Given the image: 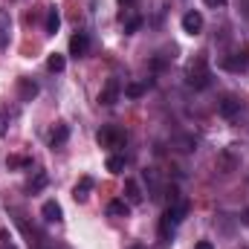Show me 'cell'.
Here are the masks:
<instances>
[{"label":"cell","mask_w":249,"mask_h":249,"mask_svg":"<svg viewBox=\"0 0 249 249\" xmlns=\"http://www.w3.org/2000/svg\"><path fill=\"white\" fill-rule=\"evenodd\" d=\"M186 81L188 87H194V90H203V87H209L212 84V67H209V58L200 53V55H194L186 67Z\"/></svg>","instance_id":"6da1fadb"},{"label":"cell","mask_w":249,"mask_h":249,"mask_svg":"<svg viewBox=\"0 0 249 249\" xmlns=\"http://www.w3.org/2000/svg\"><path fill=\"white\" fill-rule=\"evenodd\" d=\"M188 214V203L186 200H177V203H171L165 212H162V217H160V235L162 238H171L174 235V229L183 223V217Z\"/></svg>","instance_id":"7a4b0ae2"},{"label":"cell","mask_w":249,"mask_h":249,"mask_svg":"<svg viewBox=\"0 0 249 249\" xmlns=\"http://www.w3.org/2000/svg\"><path fill=\"white\" fill-rule=\"evenodd\" d=\"M96 142H99L102 148H110V151L124 148V142H127V130L119 127V124H102V130L96 133Z\"/></svg>","instance_id":"3957f363"},{"label":"cell","mask_w":249,"mask_h":249,"mask_svg":"<svg viewBox=\"0 0 249 249\" xmlns=\"http://www.w3.org/2000/svg\"><path fill=\"white\" fill-rule=\"evenodd\" d=\"M238 165H241V148L238 145H229L217 154V171L220 174H235Z\"/></svg>","instance_id":"277c9868"},{"label":"cell","mask_w":249,"mask_h":249,"mask_svg":"<svg viewBox=\"0 0 249 249\" xmlns=\"http://www.w3.org/2000/svg\"><path fill=\"white\" fill-rule=\"evenodd\" d=\"M220 67L229 70V72H244V70H249V50H235V53L223 55L220 58Z\"/></svg>","instance_id":"5b68a950"},{"label":"cell","mask_w":249,"mask_h":249,"mask_svg":"<svg viewBox=\"0 0 249 249\" xmlns=\"http://www.w3.org/2000/svg\"><path fill=\"white\" fill-rule=\"evenodd\" d=\"M119 93H122V84H119V78H107V84L102 87V93H99V105H105V107H113L116 102H119Z\"/></svg>","instance_id":"8992f818"},{"label":"cell","mask_w":249,"mask_h":249,"mask_svg":"<svg viewBox=\"0 0 249 249\" xmlns=\"http://www.w3.org/2000/svg\"><path fill=\"white\" fill-rule=\"evenodd\" d=\"M93 188H96V180H93L90 174H84V177L72 186V200H75V203H87L90 194H93Z\"/></svg>","instance_id":"52a82bcc"},{"label":"cell","mask_w":249,"mask_h":249,"mask_svg":"<svg viewBox=\"0 0 249 249\" xmlns=\"http://www.w3.org/2000/svg\"><path fill=\"white\" fill-rule=\"evenodd\" d=\"M87 53H90V35L87 32H75L70 38V55L72 58H84Z\"/></svg>","instance_id":"ba28073f"},{"label":"cell","mask_w":249,"mask_h":249,"mask_svg":"<svg viewBox=\"0 0 249 249\" xmlns=\"http://www.w3.org/2000/svg\"><path fill=\"white\" fill-rule=\"evenodd\" d=\"M183 32L186 35H200L203 32V15L197 9H188L186 15H183Z\"/></svg>","instance_id":"9c48e42d"},{"label":"cell","mask_w":249,"mask_h":249,"mask_svg":"<svg viewBox=\"0 0 249 249\" xmlns=\"http://www.w3.org/2000/svg\"><path fill=\"white\" fill-rule=\"evenodd\" d=\"M217 113H220L223 119H235V116L241 113V99H238V96H223L220 105H217Z\"/></svg>","instance_id":"30bf717a"},{"label":"cell","mask_w":249,"mask_h":249,"mask_svg":"<svg viewBox=\"0 0 249 249\" xmlns=\"http://www.w3.org/2000/svg\"><path fill=\"white\" fill-rule=\"evenodd\" d=\"M67 139H70V124L58 122L53 130H50V148H53V151H55V148H64Z\"/></svg>","instance_id":"8fae6325"},{"label":"cell","mask_w":249,"mask_h":249,"mask_svg":"<svg viewBox=\"0 0 249 249\" xmlns=\"http://www.w3.org/2000/svg\"><path fill=\"white\" fill-rule=\"evenodd\" d=\"M41 217H44L47 223H61V220H64V212H61V206H58L55 200H47V203L41 206Z\"/></svg>","instance_id":"7c38bea8"},{"label":"cell","mask_w":249,"mask_h":249,"mask_svg":"<svg viewBox=\"0 0 249 249\" xmlns=\"http://www.w3.org/2000/svg\"><path fill=\"white\" fill-rule=\"evenodd\" d=\"M124 200L130 203V206H139L142 200H145V194H142V188L136 180H124Z\"/></svg>","instance_id":"4fadbf2b"},{"label":"cell","mask_w":249,"mask_h":249,"mask_svg":"<svg viewBox=\"0 0 249 249\" xmlns=\"http://www.w3.org/2000/svg\"><path fill=\"white\" fill-rule=\"evenodd\" d=\"M18 93H20V102H32L38 96V84L32 78H18Z\"/></svg>","instance_id":"5bb4252c"},{"label":"cell","mask_w":249,"mask_h":249,"mask_svg":"<svg viewBox=\"0 0 249 249\" xmlns=\"http://www.w3.org/2000/svg\"><path fill=\"white\" fill-rule=\"evenodd\" d=\"M58 26H61V12H58V6H50L47 9V35H55Z\"/></svg>","instance_id":"9a60e30c"},{"label":"cell","mask_w":249,"mask_h":249,"mask_svg":"<svg viewBox=\"0 0 249 249\" xmlns=\"http://www.w3.org/2000/svg\"><path fill=\"white\" fill-rule=\"evenodd\" d=\"M127 212H130L127 200H110L107 203V217H127Z\"/></svg>","instance_id":"2e32d148"},{"label":"cell","mask_w":249,"mask_h":249,"mask_svg":"<svg viewBox=\"0 0 249 249\" xmlns=\"http://www.w3.org/2000/svg\"><path fill=\"white\" fill-rule=\"evenodd\" d=\"M47 183H50L47 171H38V174L26 183V191H29V194H38V191H44V188H47Z\"/></svg>","instance_id":"e0dca14e"},{"label":"cell","mask_w":249,"mask_h":249,"mask_svg":"<svg viewBox=\"0 0 249 249\" xmlns=\"http://www.w3.org/2000/svg\"><path fill=\"white\" fill-rule=\"evenodd\" d=\"M105 168H107L110 174H122V171H124V157H119V154H113V157H107V162H105Z\"/></svg>","instance_id":"ac0fdd59"},{"label":"cell","mask_w":249,"mask_h":249,"mask_svg":"<svg viewBox=\"0 0 249 249\" xmlns=\"http://www.w3.org/2000/svg\"><path fill=\"white\" fill-rule=\"evenodd\" d=\"M64 67H67V58H64L61 53H53V55L47 58V70H50V72H61Z\"/></svg>","instance_id":"d6986e66"},{"label":"cell","mask_w":249,"mask_h":249,"mask_svg":"<svg viewBox=\"0 0 249 249\" xmlns=\"http://www.w3.org/2000/svg\"><path fill=\"white\" fill-rule=\"evenodd\" d=\"M122 20H124V35H133V32L142 29V18H139V15H127Z\"/></svg>","instance_id":"ffe728a7"},{"label":"cell","mask_w":249,"mask_h":249,"mask_svg":"<svg viewBox=\"0 0 249 249\" xmlns=\"http://www.w3.org/2000/svg\"><path fill=\"white\" fill-rule=\"evenodd\" d=\"M29 165H32V160H29V157H9V160H6V168H9V171L29 168Z\"/></svg>","instance_id":"44dd1931"},{"label":"cell","mask_w":249,"mask_h":249,"mask_svg":"<svg viewBox=\"0 0 249 249\" xmlns=\"http://www.w3.org/2000/svg\"><path fill=\"white\" fill-rule=\"evenodd\" d=\"M9 32H12V18H9L6 9H0V38L9 41Z\"/></svg>","instance_id":"7402d4cb"},{"label":"cell","mask_w":249,"mask_h":249,"mask_svg":"<svg viewBox=\"0 0 249 249\" xmlns=\"http://www.w3.org/2000/svg\"><path fill=\"white\" fill-rule=\"evenodd\" d=\"M142 93H145V84H136V81H133V84L124 87V96H127V99H139Z\"/></svg>","instance_id":"603a6c76"},{"label":"cell","mask_w":249,"mask_h":249,"mask_svg":"<svg viewBox=\"0 0 249 249\" xmlns=\"http://www.w3.org/2000/svg\"><path fill=\"white\" fill-rule=\"evenodd\" d=\"M0 249H18L15 241H12V235H9L6 229H0Z\"/></svg>","instance_id":"cb8c5ba5"},{"label":"cell","mask_w":249,"mask_h":249,"mask_svg":"<svg viewBox=\"0 0 249 249\" xmlns=\"http://www.w3.org/2000/svg\"><path fill=\"white\" fill-rule=\"evenodd\" d=\"M6 133H9V116L0 110V136H6Z\"/></svg>","instance_id":"d4e9b609"},{"label":"cell","mask_w":249,"mask_h":249,"mask_svg":"<svg viewBox=\"0 0 249 249\" xmlns=\"http://www.w3.org/2000/svg\"><path fill=\"white\" fill-rule=\"evenodd\" d=\"M133 6H136V0H119V15H124V12H133Z\"/></svg>","instance_id":"484cf974"},{"label":"cell","mask_w":249,"mask_h":249,"mask_svg":"<svg viewBox=\"0 0 249 249\" xmlns=\"http://www.w3.org/2000/svg\"><path fill=\"white\" fill-rule=\"evenodd\" d=\"M206 6H212V9H223L226 6V0H203Z\"/></svg>","instance_id":"4316f807"},{"label":"cell","mask_w":249,"mask_h":249,"mask_svg":"<svg viewBox=\"0 0 249 249\" xmlns=\"http://www.w3.org/2000/svg\"><path fill=\"white\" fill-rule=\"evenodd\" d=\"M194 249H214V244H212V241H197Z\"/></svg>","instance_id":"83f0119b"},{"label":"cell","mask_w":249,"mask_h":249,"mask_svg":"<svg viewBox=\"0 0 249 249\" xmlns=\"http://www.w3.org/2000/svg\"><path fill=\"white\" fill-rule=\"evenodd\" d=\"M130 249H142V247H130Z\"/></svg>","instance_id":"f1b7e54d"},{"label":"cell","mask_w":249,"mask_h":249,"mask_svg":"<svg viewBox=\"0 0 249 249\" xmlns=\"http://www.w3.org/2000/svg\"><path fill=\"white\" fill-rule=\"evenodd\" d=\"M58 249H70V247H58Z\"/></svg>","instance_id":"f546056e"}]
</instances>
